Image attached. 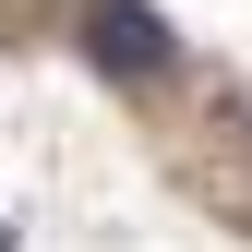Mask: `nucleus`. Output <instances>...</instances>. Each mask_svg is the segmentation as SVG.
I'll use <instances>...</instances> for the list:
<instances>
[{"label":"nucleus","instance_id":"nucleus-2","mask_svg":"<svg viewBox=\"0 0 252 252\" xmlns=\"http://www.w3.org/2000/svg\"><path fill=\"white\" fill-rule=\"evenodd\" d=\"M0 252H12V228H0Z\"/></svg>","mask_w":252,"mask_h":252},{"label":"nucleus","instance_id":"nucleus-1","mask_svg":"<svg viewBox=\"0 0 252 252\" xmlns=\"http://www.w3.org/2000/svg\"><path fill=\"white\" fill-rule=\"evenodd\" d=\"M72 48L96 60V72H120V84H156L180 60V36L144 12V0H72Z\"/></svg>","mask_w":252,"mask_h":252},{"label":"nucleus","instance_id":"nucleus-3","mask_svg":"<svg viewBox=\"0 0 252 252\" xmlns=\"http://www.w3.org/2000/svg\"><path fill=\"white\" fill-rule=\"evenodd\" d=\"M240 132H252V108H240Z\"/></svg>","mask_w":252,"mask_h":252}]
</instances>
